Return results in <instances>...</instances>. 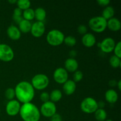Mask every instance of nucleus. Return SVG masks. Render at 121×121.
I'll use <instances>...</instances> for the list:
<instances>
[{"label": "nucleus", "instance_id": "nucleus-1", "mask_svg": "<svg viewBox=\"0 0 121 121\" xmlns=\"http://www.w3.org/2000/svg\"><path fill=\"white\" fill-rule=\"evenodd\" d=\"M15 97L20 103L26 104L31 102L35 95V89L31 83L21 81L15 86Z\"/></svg>", "mask_w": 121, "mask_h": 121}, {"label": "nucleus", "instance_id": "nucleus-2", "mask_svg": "<svg viewBox=\"0 0 121 121\" xmlns=\"http://www.w3.org/2000/svg\"><path fill=\"white\" fill-rule=\"evenodd\" d=\"M19 114L24 121H39L41 117L40 109L31 102L22 104Z\"/></svg>", "mask_w": 121, "mask_h": 121}, {"label": "nucleus", "instance_id": "nucleus-3", "mask_svg": "<svg viewBox=\"0 0 121 121\" xmlns=\"http://www.w3.org/2000/svg\"><path fill=\"white\" fill-rule=\"evenodd\" d=\"M88 24L89 28L95 33H102L107 28V21L102 16L91 18L89 21Z\"/></svg>", "mask_w": 121, "mask_h": 121}, {"label": "nucleus", "instance_id": "nucleus-4", "mask_svg": "<svg viewBox=\"0 0 121 121\" xmlns=\"http://www.w3.org/2000/svg\"><path fill=\"white\" fill-rule=\"evenodd\" d=\"M65 34L62 31L57 29L52 30L47 34L46 40L52 46H59L63 43Z\"/></svg>", "mask_w": 121, "mask_h": 121}, {"label": "nucleus", "instance_id": "nucleus-5", "mask_svg": "<svg viewBox=\"0 0 121 121\" xmlns=\"http://www.w3.org/2000/svg\"><path fill=\"white\" fill-rule=\"evenodd\" d=\"M49 83V79L46 74L39 73L33 76L31 79V84L34 89L37 91H42L48 87Z\"/></svg>", "mask_w": 121, "mask_h": 121}, {"label": "nucleus", "instance_id": "nucleus-6", "mask_svg": "<svg viewBox=\"0 0 121 121\" xmlns=\"http://www.w3.org/2000/svg\"><path fill=\"white\" fill-rule=\"evenodd\" d=\"M80 109L85 113L91 114L95 113L98 109V102L92 97H87L82 101Z\"/></svg>", "mask_w": 121, "mask_h": 121}, {"label": "nucleus", "instance_id": "nucleus-7", "mask_svg": "<svg viewBox=\"0 0 121 121\" xmlns=\"http://www.w3.org/2000/svg\"><path fill=\"white\" fill-rule=\"evenodd\" d=\"M14 52L13 48L8 44H0V60L4 62H9L13 60Z\"/></svg>", "mask_w": 121, "mask_h": 121}, {"label": "nucleus", "instance_id": "nucleus-8", "mask_svg": "<svg viewBox=\"0 0 121 121\" xmlns=\"http://www.w3.org/2000/svg\"><path fill=\"white\" fill-rule=\"evenodd\" d=\"M57 108L55 104L50 101L43 103L40 108V113L46 118H51L56 113Z\"/></svg>", "mask_w": 121, "mask_h": 121}, {"label": "nucleus", "instance_id": "nucleus-9", "mask_svg": "<svg viewBox=\"0 0 121 121\" xmlns=\"http://www.w3.org/2000/svg\"><path fill=\"white\" fill-rule=\"evenodd\" d=\"M21 104L17 100H9L6 105L5 111L7 115L10 117H14L20 113Z\"/></svg>", "mask_w": 121, "mask_h": 121}, {"label": "nucleus", "instance_id": "nucleus-10", "mask_svg": "<svg viewBox=\"0 0 121 121\" xmlns=\"http://www.w3.org/2000/svg\"><path fill=\"white\" fill-rule=\"evenodd\" d=\"M68 72L63 67H59L53 73V79L54 81L59 84L63 85L68 79Z\"/></svg>", "mask_w": 121, "mask_h": 121}, {"label": "nucleus", "instance_id": "nucleus-11", "mask_svg": "<svg viewBox=\"0 0 121 121\" xmlns=\"http://www.w3.org/2000/svg\"><path fill=\"white\" fill-rule=\"evenodd\" d=\"M45 31H46V26L43 22L36 21L32 24L30 32L32 35L34 37H41L44 34Z\"/></svg>", "mask_w": 121, "mask_h": 121}, {"label": "nucleus", "instance_id": "nucleus-12", "mask_svg": "<svg viewBox=\"0 0 121 121\" xmlns=\"http://www.w3.org/2000/svg\"><path fill=\"white\" fill-rule=\"evenodd\" d=\"M116 43L111 37H106L100 42V47L102 52L105 53H111L113 51Z\"/></svg>", "mask_w": 121, "mask_h": 121}, {"label": "nucleus", "instance_id": "nucleus-13", "mask_svg": "<svg viewBox=\"0 0 121 121\" xmlns=\"http://www.w3.org/2000/svg\"><path fill=\"white\" fill-rule=\"evenodd\" d=\"M7 33L8 37L11 40H14V41L18 40L21 36V33L19 30L18 27L14 25H11L8 27Z\"/></svg>", "mask_w": 121, "mask_h": 121}, {"label": "nucleus", "instance_id": "nucleus-14", "mask_svg": "<svg viewBox=\"0 0 121 121\" xmlns=\"http://www.w3.org/2000/svg\"><path fill=\"white\" fill-rule=\"evenodd\" d=\"M82 43L83 45L87 48H91L94 46L96 43V39L93 34L90 33H86L83 35L82 38Z\"/></svg>", "mask_w": 121, "mask_h": 121}, {"label": "nucleus", "instance_id": "nucleus-15", "mask_svg": "<svg viewBox=\"0 0 121 121\" xmlns=\"http://www.w3.org/2000/svg\"><path fill=\"white\" fill-rule=\"evenodd\" d=\"M79 67L78 61L74 58H68L65 62V67L67 72L74 73L78 70Z\"/></svg>", "mask_w": 121, "mask_h": 121}, {"label": "nucleus", "instance_id": "nucleus-16", "mask_svg": "<svg viewBox=\"0 0 121 121\" xmlns=\"http://www.w3.org/2000/svg\"><path fill=\"white\" fill-rule=\"evenodd\" d=\"M76 84L73 80H67L63 85V90L66 95L70 96L75 92Z\"/></svg>", "mask_w": 121, "mask_h": 121}, {"label": "nucleus", "instance_id": "nucleus-17", "mask_svg": "<svg viewBox=\"0 0 121 121\" xmlns=\"http://www.w3.org/2000/svg\"><path fill=\"white\" fill-rule=\"evenodd\" d=\"M107 28L112 31H118L121 28V23L119 19L112 18L107 21Z\"/></svg>", "mask_w": 121, "mask_h": 121}, {"label": "nucleus", "instance_id": "nucleus-18", "mask_svg": "<svg viewBox=\"0 0 121 121\" xmlns=\"http://www.w3.org/2000/svg\"><path fill=\"white\" fill-rule=\"evenodd\" d=\"M105 98L109 104H115L118 100V94L117 91L111 89L105 92Z\"/></svg>", "mask_w": 121, "mask_h": 121}, {"label": "nucleus", "instance_id": "nucleus-19", "mask_svg": "<svg viewBox=\"0 0 121 121\" xmlns=\"http://www.w3.org/2000/svg\"><path fill=\"white\" fill-rule=\"evenodd\" d=\"M32 24L31 21H27V20H23L18 24V28L21 33H28L30 32Z\"/></svg>", "mask_w": 121, "mask_h": 121}, {"label": "nucleus", "instance_id": "nucleus-20", "mask_svg": "<svg viewBox=\"0 0 121 121\" xmlns=\"http://www.w3.org/2000/svg\"><path fill=\"white\" fill-rule=\"evenodd\" d=\"M46 18V11L43 8L39 7L34 10V18L37 21L43 22Z\"/></svg>", "mask_w": 121, "mask_h": 121}, {"label": "nucleus", "instance_id": "nucleus-21", "mask_svg": "<svg viewBox=\"0 0 121 121\" xmlns=\"http://www.w3.org/2000/svg\"><path fill=\"white\" fill-rule=\"evenodd\" d=\"M115 14V9L111 6H108L105 7V9L103 10L102 13V17L104 18H105L106 21H108L109 19L113 17Z\"/></svg>", "mask_w": 121, "mask_h": 121}, {"label": "nucleus", "instance_id": "nucleus-22", "mask_svg": "<svg viewBox=\"0 0 121 121\" xmlns=\"http://www.w3.org/2000/svg\"><path fill=\"white\" fill-rule=\"evenodd\" d=\"M62 98V93L59 89H54L50 94V100L53 103L60 101Z\"/></svg>", "mask_w": 121, "mask_h": 121}, {"label": "nucleus", "instance_id": "nucleus-23", "mask_svg": "<svg viewBox=\"0 0 121 121\" xmlns=\"http://www.w3.org/2000/svg\"><path fill=\"white\" fill-rule=\"evenodd\" d=\"M95 117L98 121H105L107 118V112L104 109L98 108L95 112Z\"/></svg>", "mask_w": 121, "mask_h": 121}, {"label": "nucleus", "instance_id": "nucleus-24", "mask_svg": "<svg viewBox=\"0 0 121 121\" xmlns=\"http://www.w3.org/2000/svg\"><path fill=\"white\" fill-rule=\"evenodd\" d=\"M22 18L24 20L31 21L34 19V9L30 8L22 11Z\"/></svg>", "mask_w": 121, "mask_h": 121}, {"label": "nucleus", "instance_id": "nucleus-25", "mask_svg": "<svg viewBox=\"0 0 121 121\" xmlns=\"http://www.w3.org/2000/svg\"><path fill=\"white\" fill-rule=\"evenodd\" d=\"M109 64L111 67H113V68H119L121 66V58L118 57L115 55L112 56L109 59Z\"/></svg>", "mask_w": 121, "mask_h": 121}, {"label": "nucleus", "instance_id": "nucleus-26", "mask_svg": "<svg viewBox=\"0 0 121 121\" xmlns=\"http://www.w3.org/2000/svg\"><path fill=\"white\" fill-rule=\"evenodd\" d=\"M16 4L17 5V8H20L23 11L30 8L31 2L29 0H18Z\"/></svg>", "mask_w": 121, "mask_h": 121}, {"label": "nucleus", "instance_id": "nucleus-27", "mask_svg": "<svg viewBox=\"0 0 121 121\" xmlns=\"http://www.w3.org/2000/svg\"><path fill=\"white\" fill-rule=\"evenodd\" d=\"M63 43H65V44L68 47H72L76 44L77 41L74 37L72 35H68L67 37H65Z\"/></svg>", "mask_w": 121, "mask_h": 121}, {"label": "nucleus", "instance_id": "nucleus-28", "mask_svg": "<svg viewBox=\"0 0 121 121\" xmlns=\"http://www.w3.org/2000/svg\"><path fill=\"white\" fill-rule=\"evenodd\" d=\"M5 96L6 99L9 101L13 100L15 97V92L14 89L11 88V87L7 89L5 92Z\"/></svg>", "mask_w": 121, "mask_h": 121}, {"label": "nucleus", "instance_id": "nucleus-29", "mask_svg": "<svg viewBox=\"0 0 121 121\" xmlns=\"http://www.w3.org/2000/svg\"><path fill=\"white\" fill-rule=\"evenodd\" d=\"M83 78V73L82 71L78 70L75 72H74L73 76V80L74 82H80L82 80Z\"/></svg>", "mask_w": 121, "mask_h": 121}, {"label": "nucleus", "instance_id": "nucleus-30", "mask_svg": "<svg viewBox=\"0 0 121 121\" xmlns=\"http://www.w3.org/2000/svg\"><path fill=\"white\" fill-rule=\"evenodd\" d=\"M113 52H114L115 56H117L119 58H121V41H118V42L116 44Z\"/></svg>", "mask_w": 121, "mask_h": 121}, {"label": "nucleus", "instance_id": "nucleus-31", "mask_svg": "<svg viewBox=\"0 0 121 121\" xmlns=\"http://www.w3.org/2000/svg\"><path fill=\"white\" fill-rule=\"evenodd\" d=\"M40 99L43 103L50 101V94L47 92H43L40 96Z\"/></svg>", "mask_w": 121, "mask_h": 121}, {"label": "nucleus", "instance_id": "nucleus-32", "mask_svg": "<svg viewBox=\"0 0 121 121\" xmlns=\"http://www.w3.org/2000/svg\"><path fill=\"white\" fill-rule=\"evenodd\" d=\"M78 32L81 35H85L86 33H87V27L85 25L81 24L78 26Z\"/></svg>", "mask_w": 121, "mask_h": 121}, {"label": "nucleus", "instance_id": "nucleus-33", "mask_svg": "<svg viewBox=\"0 0 121 121\" xmlns=\"http://www.w3.org/2000/svg\"><path fill=\"white\" fill-rule=\"evenodd\" d=\"M97 3L100 7H106L109 6V4L111 3V1H110V0H98Z\"/></svg>", "mask_w": 121, "mask_h": 121}, {"label": "nucleus", "instance_id": "nucleus-34", "mask_svg": "<svg viewBox=\"0 0 121 121\" xmlns=\"http://www.w3.org/2000/svg\"><path fill=\"white\" fill-rule=\"evenodd\" d=\"M50 118V121H62V118H61V116L57 113L52 116Z\"/></svg>", "mask_w": 121, "mask_h": 121}, {"label": "nucleus", "instance_id": "nucleus-35", "mask_svg": "<svg viewBox=\"0 0 121 121\" xmlns=\"http://www.w3.org/2000/svg\"><path fill=\"white\" fill-rule=\"evenodd\" d=\"M22 11L21 9H20L18 8H16L14 9V12H13V15L14 16H22Z\"/></svg>", "mask_w": 121, "mask_h": 121}, {"label": "nucleus", "instance_id": "nucleus-36", "mask_svg": "<svg viewBox=\"0 0 121 121\" xmlns=\"http://www.w3.org/2000/svg\"><path fill=\"white\" fill-rule=\"evenodd\" d=\"M13 19L15 23L18 24L23 20V18L22 16H14V15H13Z\"/></svg>", "mask_w": 121, "mask_h": 121}, {"label": "nucleus", "instance_id": "nucleus-37", "mask_svg": "<svg viewBox=\"0 0 121 121\" xmlns=\"http://www.w3.org/2000/svg\"><path fill=\"white\" fill-rule=\"evenodd\" d=\"M69 55L70 56V58H74V57H75L77 55V52H76L75 50H71L69 53Z\"/></svg>", "mask_w": 121, "mask_h": 121}, {"label": "nucleus", "instance_id": "nucleus-38", "mask_svg": "<svg viewBox=\"0 0 121 121\" xmlns=\"http://www.w3.org/2000/svg\"><path fill=\"white\" fill-rule=\"evenodd\" d=\"M98 108L104 109V108L105 107V104L104 102L100 101L99 102H98Z\"/></svg>", "mask_w": 121, "mask_h": 121}, {"label": "nucleus", "instance_id": "nucleus-39", "mask_svg": "<svg viewBox=\"0 0 121 121\" xmlns=\"http://www.w3.org/2000/svg\"><path fill=\"white\" fill-rule=\"evenodd\" d=\"M109 83L110 86H112V87H113V86H115L116 85H117V82L115 80H111Z\"/></svg>", "mask_w": 121, "mask_h": 121}, {"label": "nucleus", "instance_id": "nucleus-40", "mask_svg": "<svg viewBox=\"0 0 121 121\" xmlns=\"http://www.w3.org/2000/svg\"><path fill=\"white\" fill-rule=\"evenodd\" d=\"M117 87H118V90H119V91H121V80H119V81H118V82H117Z\"/></svg>", "mask_w": 121, "mask_h": 121}, {"label": "nucleus", "instance_id": "nucleus-41", "mask_svg": "<svg viewBox=\"0 0 121 121\" xmlns=\"http://www.w3.org/2000/svg\"><path fill=\"white\" fill-rule=\"evenodd\" d=\"M17 0H9V1H8V2L11 4H17Z\"/></svg>", "mask_w": 121, "mask_h": 121}, {"label": "nucleus", "instance_id": "nucleus-42", "mask_svg": "<svg viewBox=\"0 0 121 121\" xmlns=\"http://www.w3.org/2000/svg\"><path fill=\"white\" fill-rule=\"evenodd\" d=\"M105 121H113L112 119H106Z\"/></svg>", "mask_w": 121, "mask_h": 121}, {"label": "nucleus", "instance_id": "nucleus-43", "mask_svg": "<svg viewBox=\"0 0 121 121\" xmlns=\"http://www.w3.org/2000/svg\"><path fill=\"white\" fill-rule=\"evenodd\" d=\"M0 113H1V108H0Z\"/></svg>", "mask_w": 121, "mask_h": 121}]
</instances>
